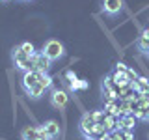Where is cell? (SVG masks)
<instances>
[{"label":"cell","instance_id":"obj_12","mask_svg":"<svg viewBox=\"0 0 149 140\" xmlns=\"http://www.w3.org/2000/svg\"><path fill=\"white\" fill-rule=\"evenodd\" d=\"M22 140H39V131L37 127H24L22 129Z\"/></svg>","mask_w":149,"mask_h":140},{"label":"cell","instance_id":"obj_7","mask_svg":"<svg viewBox=\"0 0 149 140\" xmlns=\"http://www.w3.org/2000/svg\"><path fill=\"white\" fill-rule=\"evenodd\" d=\"M119 118L121 116H114V114H106V118H104V127L108 133H112V131H116V129H119Z\"/></svg>","mask_w":149,"mask_h":140},{"label":"cell","instance_id":"obj_23","mask_svg":"<svg viewBox=\"0 0 149 140\" xmlns=\"http://www.w3.org/2000/svg\"><path fill=\"white\" fill-rule=\"evenodd\" d=\"M127 78H129V82L132 84V82H134V80H136V78H138L136 71H132V69H129V71H127Z\"/></svg>","mask_w":149,"mask_h":140},{"label":"cell","instance_id":"obj_14","mask_svg":"<svg viewBox=\"0 0 149 140\" xmlns=\"http://www.w3.org/2000/svg\"><path fill=\"white\" fill-rule=\"evenodd\" d=\"M19 69H21V71H24V73L36 71V54H34V56H30V58H26L24 62L19 65Z\"/></svg>","mask_w":149,"mask_h":140},{"label":"cell","instance_id":"obj_6","mask_svg":"<svg viewBox=\"0 0 149 140\" xmlns=\"http://www.w3.org/2000/svg\"><path fill=\"white\" fill-rule=\"evenodd\" d=\"M39 82V71H30V73H24V77H22V88L26 90H30L32 86H36V84Z\"/></svg>","mask_w":149,"mask_h":140},{"label":"cell","instance_id":"obj_4","mask_svg":"<svg viewBox=\"0 0 149 140\" xmlns=\"http://www.w3.org/2000/svg\"><path fill=\"white\" fill-rule=\"evenodd\" d=\"M121 8H123V0H102V9H104L108 15L119 13Z\"/></svg>","mask_w":149,"mask_h":140},{"label":"cell","instance_id":"obj_20","mask_svg":"<svg viewBox=\"0 0 149 140\" xmlns=\"http://www.w3.org/2000/svg\"><path fill=\"white\" fill-rule=\"evenodd\" d=\"M91 116H93V120H95V123H101V125H104V118H106V112L95 110V112H91Z\"/></svg>","mask_w":149,"mask_h":140},{"label":"cell","instance_id":"obj_10","mask_svg":"<svg viewBox=\"0 0 149 140\" xmlns=\"http://www.w3.org/2000/svg\"><path fill=\"white\" fill-rule=\"evenodd\" d=\"M104 134H108V131H106V127L104 125H101V123H97L95 125V129L90 133V136H86L88 140H101Z\"/></svg>","mask_w":149,"mask_h":140},{"label":"cell","instance_id":"obj_11","mask_svg":"<svg viewBox=\"0 0 149 140\" xmlns=\"http://www.w3.org/2000/svg\"><path fill=\"white\" fill-rule=\"evenodd\" d=\"M112 80H114V84L118 88H123V86H129V78H127V73H118L114 71V75H112Z\"/></svg>","mask_w":149,"mask_h":140},{"label":"cell","instance_id":"obj_16","mask_svg":"<svg viewBox=\"0 0 149 140\" xmlns=\"http://www.w3.org/2000/svg\"><path fill=\"white\" fill-rule=\"evenodd\" d=\"M130 114V101L129 99H121L119 103V116H129Z\"/></svg>","mask_w":149,"mask_h":140},{"label":"cell","instance_id":"obj_19","mask_svg":"<svg viewBox=\"0 0 149 140\" xmlns=\"http://www.w3.org/2000/svg\"><path fill=\"white\" fill-rule=\"evenodd\" d=\"M147 82H149L147 78H143V77H138L136 80L132 82V88H134V90H136V92H142V90H143V86H146Z\"/></svg>","mask_w":149,"mask_h":140},{"label":"cell","instance_id":"obj_5","mask_svg":"<svg viewBox=\"0 0 149 140\" xmlns=\"http://www.w3.org/2000/svg\"><path fill=\"white\" fill-rule=\"evenodd\" d=\"M50 67V60L47 58L43 52H36V71L39 73H47Z\"/></svg>","mask_w":149,"mask_h":140},{"label":"cell","instance_id":"obj_24","mask_svg":"<svg viewBox=\"0 0 149 140\" xmlns=\"http://www.w3.org/2000/svg\"><path fill=\"white\" fill-rule=\"evenodd\" d=\"M116 71H118V73H127L129 67H127L125 64H118V65H116Z\"/></svg>","mask_w":149,"mask_h":140},{"label":"cell","instance_id":"obj_1","mask_svg":"<svg viewBox=\"0 0 149 140\" xmlns=\"http://www.w3.org/2000/svg\"><path fill=\"white\" fill-rule=\"evenodd\" d=\"M43 54L50 60V62L60 60V58L63 56V45L60 43L58 39H49V41L43 45Z\"/></svg>","mask_w":149,"mask_h":140},{"label":"cell","instance_id":"obj_17","mask_svg":"<svg viewBox=\"0 0 149 140\" xmlns=\"http://www.w3.org/2000/svg\"><path fill=\"white\" fill-rule=\"evenodd\" d=\"M138 49L140 50H143V52H149V37L146 36H140V39H138Z\"/></svg>","mask_w":149,"mask_h":140},{"label":"cell","instance_id":"obj_28","mask_svg":"<svg viewBox=\"0 0 149 140\" xmlns=\"http://www.w3.org/2000/svg\"><path fill=\"white\" fill-rule=\"evenodd\" d=\"M24 2H30V0H24Z\"/></svg>","mask_w":149,"mask_h":140},{"label":"cell","instance_id":"obj_15","mask_svg":"<svg viewBox=\"0 0 149 140\" xmlns=\"http://www.w3.org/2000/svg\"><path fill=\"white\" fill-rule=\"evenodd\" d=\"M26 93H28V95L32 97V99H37V97H41V95H43V93H45V88L41 86L39 82H37L36 86H32L30 90H26Z\"/></svg>","mask_w":149,"mask_h":140},{"label":"cell","instance_id":"obj_8","mask_svg":"<svg viewBox=\"0 0 149 140\" xmlns=\"http://www.w3.org/2000/svg\"><path fill=\"white\" fill-rule=\"evenodd\" d=\"M11 58H13V64H15V67H19V65H21L22 62H24L26 58H30V56H28L24 50L21 49V45L19 47H15V49H13V52H11Z\"/></svg>","mask_w":149,"mask_h":140},{"label":"cell","instance_id":"obj_26","mask_svg":"<svg viewBox=\"0 0 149 140\" xmlns=\"http://www.w3.org/2000/svg\"><path fill=\"white\" fill-rule=\"evenodd\" d=\"M143 36H146V37H149V28H147L146 32H143Z\"/></svg>","mask_w":149,"mask_h":140},{"label":"cell","instance_id":"obj_13","mask_svg":"<svg viewBox=\"0 0 149 140\" xmlns=\"http://www.w3.org/2000/svg\"><path fill=\"white\" fill-rule=\"evenodd\" d=\"M134 127V116L129 114V116H121L119 118V129H125V131H132Z\"/></svg>","mask_w":149,"mask_h":140},{"label":"cell","instance_id":"obj_21","mask_svg":"<svg viewBox=\"0 0 149 140\" xmlns=\"http://www.w3.org/2000/svg\"><path fill=\"white\" fill-rule=\"evenodd\" d=\"M21 49L24 50V52H26L28 56H34V54H36V50H34V45H32V43H28V41L21 45Z\"/></svg>","mask_w":149,"mask_h":140},{"label":"cell","instance_id":"obj_27","mask_svg":"<svg viewBox=\"0 0 149 140\" xmlns=\"http://www.w3.org/2000/svg\"><path fill=\"white\" fill-rule=\"evenodd\" d=\"M147 120H149V105H147Z\"/></svg>","mask_w":149,"mask_h":140},{"label":"cell","instance_id":"obj_9","mask_svg":"<svg viewBox=\"0 0 149 140\" xmlns=\"http://www.w3.org/2000/svg\"><path fill=\"white\" fill-rule=\"evenodd\" d=\"M43 129L49 133L50 138H56V136L60 134V123H58V121H54V120L45 121V123H43Z\"/></svg>","mask_w":149,"mask_h":140},{"label":"cell","instance_id":"obj_3","mask_svg":"<svg viewBox=\"0 0 149 140\" xmlns=\"http://www.w3.org/2000/svg\"><path fill=\"white\" fill-rule=\"evenodd\" d=\"M95 125L97 123H95V120H93L91 112H88V114L82 116V120H80V131H82L84 136H90V133L95 129Z\"/></svg>","mask_w":149,"mask_h":140},{"label":"cell","instance_id":"obj_22","mask_svg":"<svg viewBox=\"0 0 149 140\" xmlns=\"http://www.w3.org/2000/svg\"><path fill=\"white\" fill-rule=\"evenodd\" d=\"M37 131H39V140H52V138L49 136V133L43 129V125H41V127H37Z\"/></svg>","mask_w":149,"mask_h":140},{"label":"cell","instance_id":"obj_2","mask_svg":"<svg viewBox=\"0 0 149 140\" xmlns=\"http://www.w3.org/2000/svg\"><path fill=\"white\" fill-rule=\"evenodd\" d=\"M67 101H69L67 93L62 92V90H54L52 95H50V103H52V106H54V108H58V110L65 108V106H67Z\"/></svg>","mask_w":149,"mask_h":140},{"label":"cell","instance_id":"obj_18","mask_svg":"<svg viewBox=\"0 0 149 140\" xmlns=\"http://www.w3.org/2000/svg\"><path fill=\"white\" fill-rule=\"evenodd\" d=\"M39 84L47 90V88H50V84H52V78H50L47 73H39Z\"/></svg>","mask_w":149,"mask_h":140},{"label":"cell","instance_id":"obj_25","mask_svg":"<svg viewBox=\"0 0 149 140\" xmlns=\"http://www.w3.org/2000/svg\"><path fill=\"white\" fill-rule=\"evenodd\" d=\"M138 93H142L143 97H147V99H149V82L146 84V86H143V90H142V92H138Z\"/></svg>","mask_w":149,"mask_h":140}]
</instances>
